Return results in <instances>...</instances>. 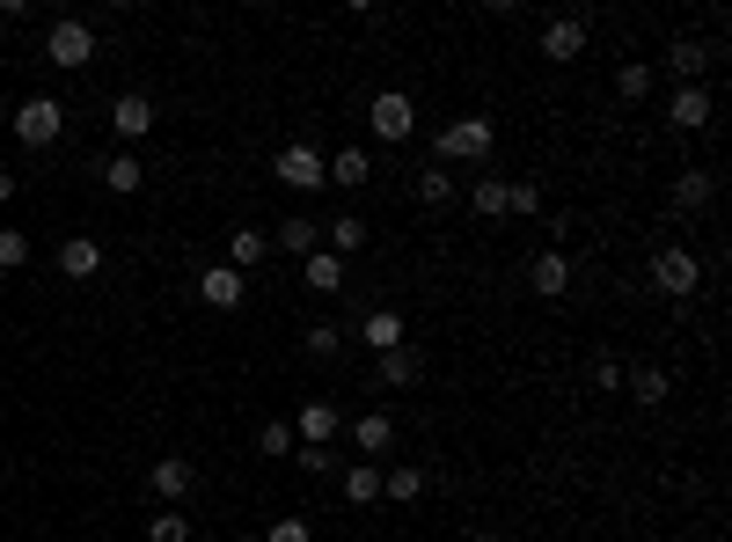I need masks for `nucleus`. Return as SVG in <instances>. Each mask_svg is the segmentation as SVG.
<instances>
[{
  "label": "nucleus",
  "instance_id": "f257e3e1",
  "mask_svg": "<svg viewBox=\"0 0 732 542\" xmlns=\"http://www.w3.org/2000/svg\"><path fill=\"white\" fill-rule=\"evenodd\" d=\"M330 155H323V147H308V140H286L279 147V161H271V176H279L286 191H323V184H330Z\"/></svg>",
  "mask_w": 732,
  "mask_h": 542
},
{
  "label": "nucleus",
  "instance_id": "f03ea898",
  "mask_svg": "<svg viewBox=\"0 0 732 542\" xmlns=\"http://www.w3.org/2000/svg\"><path fill=\"white\" fill-rule=\"evenodd\" d=\"M366 125H374V140L403 147V140H410V132H418V104H410L403 88H382V96L366 104Z\"/></svg>",
  "mask_w": 732,
  "mask_h": 542
},
{
  "label": "nucleus",
  "instance_id": "7ed1b4c3",
  "mask_svg": "<svg viewBox=\"0 0 732 542\" xmlns=\"http://www.w3.org/2000/svg\"><path fill=\"white\" fill-rule=\"evenodd\" d=\"M652 286H660L666 300H689V294L703 286V264L689 257L681 243H666V249H652Z\"/></svg>",
  "mask_w": 732,
  "mask_h": 542
},
{
  "label": "nucleus",
  "instance_id": "20e7f679",
  "mask_svg": "<svg viewBox=\"0 0 732 542\" xmlns=\"http://www.w3.org/2000/svg\"><path fill=\"white\" fill-rule=\"evenodd\" d=\"M491 140H498V132H491V118H447L433 147H439V161H484Z\"/></svg>",
  "mask_w": 732,
  "mask_h": 542
},
{
  "label": "nucleus",
  "instance_id": "39448f33",
  "mask_svg": "<svg viewBox=\"0 0 732 542\" xmlns=\"http://www.w3.org/2000/svg\"><path fill=\"white\" fill-rule=\"evenodd\" d=\"M44 59H52V67H67V73H81L88 59H96V30H88L81 16L52 22V30H44Z\"/></svg>",
  "mask_w": 732,
  "mask_h": 542
},
{
  "label": "nucleus",
  "instance_id": "423d86ee",
  "mask_svg": "<svg viewBox=\"0 0 732 542\" xmlns=\"http://www.w3.org/2000/svg\"><path fill=\"white\" fill-rule=\"evenodd\" d=\"M59 132H67V110H59L52 96H30V104L16 110V140L22 147H52Z\"/></svg>",
  "mask_w": 732,
  "mask_h": 542
},
{
  "label": "nucleus",
  "instance_id": "0eeeda50",
  "mask_svg": "<svg viewBox=\"0 0 732 542\" xmlns=\"http://www.w3.org/2000/svg\"><path fill=\"white\" fill-rule=\"evenodd\" d=\"M198 300L220 308V315H235L249 300V279H243V272H227V264H206V272H198Z\"/></svg>",
  "mask_w": 732,
  "mask_h": 542
},
{
  "label": "nucleus",
  "instance_id": "6e6552de",
  "mask_svg": "<svg viewBox=\"0 0 732 542\" xmlns=\"http://www.w3.org/2000/svg\"><path fill=\"white\" fill-rule=\"evenodd\" d=\"M110 132H118V140H147V132H155V96L125 88L118 104H110Z\"/></svg>",
  "mask_w": 732,
  "mask_h": 542
},
{
  "label": "nucleus",
  "instance_id": "1a4fd4ad",
  "mask_svg": "<svg viewBox=\"0 0 732 542\" xmlns=\"http://www.w3.org/2000/svg\"><path fill=\"white\" fill-rule=\"evenodd\" d=\"M527 286H535L542 300H564L572 294V257H564V249H542V257L527 264Z\"/></svg>",
  "mask_w": 732,
  "mask_h": 542
},
{
  "label": "nucleus",
  "instance_id": "9d476101",
  "mask_svg": "<svg viewBox=\"0 0 732 542\" xmlns=\"http://www.w3.org/2000/svg\"><path fill=\"white\" fill-rule=\"evenodd\" d=\"M578 52H586V22H578V16H557V22H542V59H557V67H572Z\"/></svg>",
  "mask_w": 732,
  "mask_h": 542
},
{
  "label": "nucleus",
  "instance_id": "9b49d317",
  "mask_svg": "<svg viewBox=\"0 0 732 542\" xmlns=\"http://www.w3.org/2000/svg\"><path fill=\"white\" fill-rule=\"evenodd\" d=\"M666 125H674V132H703V125H711V88H674V96H666Z\"/></svg>",
  "mask_w": 732,
  "mask_h": 542
},
{
  "label": "nucleus",
  "instance_id": "f8f14e48",
  "mask_svg": "<svg viewBox=\"0 0 732 542\" xmlns=\"http://www.w3.org/2000/svg\"><path fill=\"white\" fill-rule=\"evenodd\" d=\"M300 286H308V294H345V257H337V249L300 257Z\"/></svg>",
  "mask_w": 732,
  "mask_h": 542
},
{
  "label": "nucleus",
  "instance_id": "ddd939ff",
  "mask_svg": "<svg viewBox=\"0 0 732 542\" xmlns=\"http://www.w3.org/2000/svg\"><path fill=\"white\" fill-rule=\"evenodd\" d=\"M59 272H67V279H96V272H103V243H96V235H67V243H59Z\"/></svg>",
  "mask_w": 732,
  "mask_h": 542
},
{
  "label": "nucleus",
  "instance_id": "4468645a",
  "mask_svg": "<svg viewBox=\"0 0 732 542\" xmlns=\"http://www.w3.org/2000/svg\"><path fill=\"white\" fill-rule=\"evenodd\" d=\"M264 257H271V235H264V228H235V235H227V272H257Z\"/></svg>",
  "mask_w": 732,
  "mask_h": 542
},
{
  "label": "nucleus",
  "instance_id": "2eb2a0df",
  "mask_svg": "<svg viewBox=\"0 0 732 542\" xmlns=\"http://www.w3.org/2000/svg\"><path fill=\"white\" fill-rule=\"evenodd\" d=\"M294 440H308V447H330V440H337V403H300Z\"/></svg>",
  "mask_w": 732,
  "mask_h": 542
},
{
  "label": "nucleus",
  "instance_id": "dca6fc26",
  "mask_svg": "<svg viewBox=\"0 0 732 542\" xmlns=\"http://www.w3.org/2000/svg\"><path fill=\"white\" fill-rule=\"evenodd\" d=\"M147 491H155L161 506H176L184 491H191V462H176V455H161L155 470H147Z\"/></svg>",
  "mask_w": 732,
  "mask_h": 542
},
{
  "label": "nucleus",
  "instance_id": "f3484780",
  "mask_svg": "<svg viewBox=\"0 0 732 542\" xmlns=\"http://www.w3.org/2000/svg\"><path fill=\"white\" fill-rule=\"evenodd\" d=\"M666 67L681 73V88H703V67H711V52H703L696 37H674V45H666Z\"/></svg>",
  "mask_w": 732,
  "mask_h": 542
},
{
  "label": "nucleus",
  "instance_id": "a211bd4d",
  "mask_svg": "<svg viewBox=\"0 0 732 542\" xmlns=\"http://www.w3.org/2000/svg\"><path fill=\"white\" fill-rule=\"evenodd\" d=\"M359 337H366V352L382 359V352H396V345H403V315H396V308H374V315L359 323Z\"/></svg>",
  "mask_w": 732,
  "mask_h": 542
},
{
  "label": "nucleus",
  "instance_id": "6ab92c4d",
  "mask_svg": "<svg viewBox=\"0 0 732 542\" xmlns=\"http://www.w3.org/2000/svg\"><path fill=\"white\" fill-rule=\"evenodd\" d=\"M352 440H359V455H388V447H396V418H388V411H366V418L352 425Z\"/></svg>",
  "mask_w": 732,
  "mask_h": 542
},
{
  "label": "nucleus",
  "instance_id": "aec40b11",
  "mask_svg": "<svg viewBox=\"0 0 732 542\" xmlns=\"http://www.w3.org/2000/svg\"><path fill=\"white\" fill-rule=\"evenodd\" d=\"M323 176H330V184H345V191H359L366 176H374V161H366V147H337V161H330Z\"/></svg>",
  "mask_w": 732,
  "mask_h": 542
},
{
  "label": "nucleus",
  "instance_id": "412c9836",
  "mask_svg": "<svg viewBox=\"0 0 732 542\" xmlns=\"http://www.w3.org/2000/svg\"><path fill=\"white\" fill-rule=\"evenodd\" d=\"M279 249H286V257H315V249H323V228L294 213V220H279Z\"/></svg>",
  "mask_w": 732,
  "mask_h": 542
},
{
  "label": "nucleus",
  "instance_id": "4be33fe9",
  "mask_svg": "<svg viewBox=\"0 0 732 542\" xmlns=\"http://www.w3.org/2000/svg\"><path fill=\"white\" fill-rule=\"evenodd\" d=\"M103 184H110V191H118V198H132V191H140V184H147L140 155H110V161H103Z\"/></svg>",
  "mask_w": 732,
  "mask_h": 542
},
{
  "label": "nucleus",
  "instance_id": "5701e85b",
  "mask_svg": "<svg viewBox=\"0 0 732 542\" xmlns=\"http://www.w3.org/2000/svg\"><path fill=\"white\" fill-rule=\"evenodd\" d=\"M374 374H382V382L388 388H410V382H418V352H382V359H374Z\"/></svg>",
  "mask_w": 732,
  "mask_h": 542
},
{
  "label": "nucleus",
  "instance_id": "b1692460",
  "mask_svg": "<svg viewBox=\"0 0 732 542\" xmlns=\"http://www.w3.org/2000/svg\"><path fill=\"white\" fill-rule=\"evenodd\" d=\"M674 206L681 213H703V206H711V176H703V169H681L674 176Z\"/></svg>",
  "mask_w": 732,
  "mask_h": 542
},
{
  "label": "nucleus",
  "instance_id": "393cba45",
  "mask_svg": "<svg viewBox=\"0 0 732 542\" xmlns=\"http://www.w3.org/2000/svg\"><path fill=\"white\" fill-rule=\"evenodd\" d=\"M359 243H366V220H352V213H337L330 228H323V249H337V257H352Z\"/></svg>",
  "mask_w": 732,
  "mask_h": 542
},
{
  "label": "nucleus",
  "instance_id": "a878e982",
  "mask_svg": "<svg viewBox=\"0 0 732 542\" xmlns=\"http://www.w3.org/2000/svg\"><path fill=\"white\" fill-rule=\"evenodd\" d=\"M382 499H396V506L425 499V470H382Z\"/></svg>",
  "mask_w": 732,
  "mask_h": 542
},
{
  "label": "nucleus",
  "instance_id": "bb28decb",
  "mask_svg": "<svg viewBox=\"0 0 732 542\" xmlns=\"http://www.w3.org/2000/svg\"><path fill=\"white\" fill-rule=\"evenodd\" d=\"M469 206L484 213V220H506V176H484V184L469 191Z\"/></svg>",
  "mask_w": 732,
  "mask_h": 542
},
{
  "label": "nucleus",
  "instance_id": "cd10ccee",
  "mask_svg": "<svg viewBox=\"0 0 732 542\" xmlns=\"http://www.w3.org/2000/svg\"><path fill=\"white\" fill-rule=\"evenodd\" d=\"M147 542H198V535H191V521H184L176 506H161L155 521H147Z\"/></svg>",
  "mask_w": 732,
  "mask_h": 542
},
{
  "label": "nucleus",
  "instance_id": "c85d7f7f",
  "mask_svg": "<svg viewBox=\"0 0 732 542\" xmlns=\"http://www.w3.org/2000/svg\"><path fill=\"white\" fill-rule=\"evenodd\" d=\"M615 96H623V104H645V96H652V67H637V59L615 67Z\"/></svg>",
  "mask_w": 732,
  "mask_h": 542
},
{
  "label": "nucleus",
  "instance_id": "c756f323",
  "mask_svg": "<svg viewBox=\"0 0 732 542\" xmlns=\"http://www.w3.org/2000/svg\"><path fill=\"white\" fill-rule=\"evenodd\" d=\"M345 499L352 506H374V499H382V470H374V462H366V470H345Z\"/></svg>",
  "mask_w": 732,
  "mask_h": 542
},
{
  "label": "nucleus",
  "instance_id": "7c9ffc66",
  "mask_svg": "<svg viewBox=\"0 0 732 542\" xmlns=\"http://www.w3.org/2000/svg\"><path fill=\"white\" fill-rule=\"evenodd\" d=\"M623 382H630V396H637V403H666V374L660 367H630Z\"/></svg>",
  "mask_w": 732,
  "mask_h": 542
},
{
  "label": "nucleus",
  "instance_id": "2f4dec72",
  "mask_svg": "<svg viewBox=\"0 0 732 542\" xmlns=\"http://www.w3.org/2000/svg\"><path fill=\"white\" fill-rule=\"evenodd\" d=\"M257 447H264V455H271V462H286V455H294V447H300V440H294V425H286V418H271V425H264V433H257Z\"/></svg>",
  "mask_w": 732,
  "mask_h": 542
},
{
  "label": "nucleus",
  "instance_id": "473e14b6",
  "mask_svg": "<svg viewBox=\"0 0 732 542\" xmlns=\"http://www.w3.org/2000/svg\"><path fill=\"white\" fill-rule=\"evenodd\" d=\"M30 264V235L22 228H0V272H22Z\"/></svg>",
  "mask_w": 732,
  "mask_h": 542
},
{
  "label": "nucleus",
  "instance_id": "72a5a7b5",
  "mask_svg": "<svg viewBox=\"0 0 732 542\" xmlns=\"http://www.w3.org/2000/svg\"><path fill=\"white\" fill-rule=\"evenodd\" d=\"M418 198H425V206H447V198H454L447 169H425V176H418Z\"/></svg>",
  "mask_w": 732,
  "mask_h": 542
},
{
  "label": "nucleus",
  "instance_id": "f704fd0d",
  "mask_svg": "<svg viewBox=\"0 0 732 542\" xmlns=\"http://www.w3.org/2000/svg\"><path fill=\"white\" fill-rule=\"evenodd\" d=\"M506 213H521V220L542 213V191H535V184H506Z\"/></svg>",
  "mask_w": 732,
  "mask_h": 542
},
{
  "label": "nucleus",
  "instance_id": "c9c22d12",
  "mask_svg": "<svg viewBox=\"0 0 732 542\" xmlns=\"http://www.w3.org/2000/svg\"><path fill=\"white\" fill-rule=\"evenodd\" d=\"M308 352H315V359H337V352H345V337H337L330 323H315V331H308Z\"/></svg>",
  "mask_w": 732,
  "mask_h": 542
},
{
  "label": "nucleus",
  "instance_id": "e433bc0d",
  "mask_svg": "<svg viewBox=\"0 0 732 542\" xmlns=\"http://www.w3.org/2000/svg\"><path fill=\"white\" fill-rule=\"evenodd\" d=\"M264 542H315L308 521H279V528H264Z\"/></svg>",
  "mask_w": 732,
  "mask_h": 542
},
{
  "label": "nucleus",
  "instance_id": "4c0bfd02",
  "mask_svg": "<svg viewBox=\"0 0 732 542\" xmlns=\"http://www.w3.org/2000/svg\"><path fill=\"white\" fill-rule=\"evenodd\" d=\"M8 198H16V176H8V169H0V206H8Z\"/></svg>",
  "mask_w": 732,
  "mask_h": 542
},
{
  "label": "nucleus",
  "instance_id": "58836bf2",
  "mask_svg": "<svg viewBox=\"0 0 732 542\" xmlns=\"http://www.w3.org/2000/svg\"><path fill=\"white\" fill-rule=\"evenodd\" d=\"M476 542H498V535H476Z\"/></svg>",
  "mask_w": 732,
  "mask_h": 542
}]
</instances>
